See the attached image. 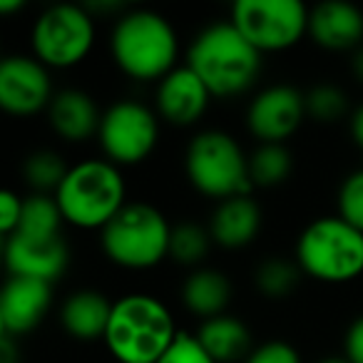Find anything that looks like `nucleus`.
<instances>
[{"label":"nucleus","mask_w":363,"mask_h":363,"mask_svg":"<svg viewBox=\"0 0 363 363\" xmlns=\"http://www.w3.org/2000/svg\"><path fill=\"white\" fill-rule=\"evenodd\" d=\"M110 57L135 82H160L179 60V38L162 13L135 8L122 13L110 33Z\"/></svg>","instance_id":"1"},{"label":"nucleus","mask_w":363,"mask_h":363,"mask_svg":"<svg viewBox=\"0 0 363 363\" xmlns=\"http://www.w3.org/2000/svg\"><path fill=\"white\" fill-rule=\"evenodd\" d=\"M214 97L244 95L262 75L264 55L232 26L219 21L202 28L187 48V62Z\"/></svg>","instance_id":"2"},{"label":"nucleus","mask_w":363,"mask_h":363,"mask_svg":"<svg viewBox=\"0 0 363 363\" xmlns=\"http://www.w3.org/2000/svg\"><path fill=\"white\" fill-rule=\"evenodd\" d=\"M179 328L162 298L152 294H125L112 303L105 346L117 363H157Z\"/></svg>","instance_id":"3"},{"label":"nucleus","mask_w":363,"mask_h":363,"mask_svg":"<svg viewBox=\"0 0 363 363\" xmlns=\"http://www.w3.org/2000/svg\"><path fill=\"white\" fill-rule=\"evenodd\" d=\"M52 197L65 224L82 232H102L127 207L125 174L105 157L80 160L70 164Z\"/></svg>","instance_id":"4"},{"label":"nucleus","mask_w":363,"mask_h":363,"mask_svg":"<svg viewBox=\"0 0 363 363\" xmlns=\"http://www.w3.org/2000/svg\"><path fill=\"white\" fill-rule=\"evenodd\" d=\"M184 174L194 192L214 202L257 192L249 179V155L237 137L224 130H199L189 140Z\"/></svg>","instance_id":"5"},{"label":"nucleus","mask_w":363,"mask_h":363,"mask_svg":"<svg viewBox=\"0 0 363 363\" xmlns=\"http://www.w3.org/2000/svg\"><path fill=\"white\" fill-rule=\"evenodd\" d=\"M303 277L321 284H348L363 274V232L338 214L318 217L303 227L294 247Z\"/></svg>","instance_id":"6"},{"label":"nucleus","mask_w":363,"mask_h":363,"mask_svg":"<svg viewBox=\"0 0 363 363\" xmlns=\"http://www.w3.org/2000/svg\"><path fill=\"white\" fill-rule=\"evenodd\" d=\"M172 224L150 202H127V207L100 232L107 262L127 272H147L169 259Z\"/></svg>","instance_id":"7"},{"label":"nucleus","mask_w":363,"mask_h":363,"mask_svg":"<svg viewBox=\"0 0 363 363\" xmlns=\"http://www.w3.org/2000/svg\"><path fill=\"white\" fill-rule=\"evenodd\" d=\"M97 26L85 6L60 3L35 18L30 28V55L48 70H72L95 48Z\"/></svg>","instance_id":"8"},{"label":"nucleus","mask_w":363,"mask_h":363,"mask_svg":"<svg viewBox=\"0 0 363 363\" xmlns=\"http://www.w3.org/2000/svg\"><path fill=\"white\" fill-rule=\"evenodd\" d=\"M229 23L262 55L286 52L308 35V8L298 0H237Z\"/></svg>","instance_id":"9"},{"label":"nucleus","mask_w":363,"mask_h":363,"mask_svg":"<svg viewBox=\"0 0 363 363\" xmlns=\"http://www.w3.org/2000/svg\"><path fill=\"white\" fill-rule=\"evenodd\" d=\"M160 130L162 120L155 107L140 100H117L102 112L97 142L102 157L122 169L142 164L157 150Z\"/></svg>","instance_id":"10"},{"label":"nucleus","mask_w":363,"mask_h":363,"mask_svg":"<svg viewBox=\"0 0 363 363\" xmlns=\"http://www.w3.org/2000/svg\"><path fill=\"white\" fill-rule=\"evenodd\" d=\"M306 120V92L284 82L259 90L247 107V130L259 145H286Z\"/></svg>","instance_id":"11"},{"label":"nucleus","mask_w":363,"mask_h":363,"mask_svg":"<svg viewBox=\"0 0 363 363\" xmlns=\"http://www.w3.org/2000/svg\"><path fill=\"white\" fill-rule=\"evenodd\" d=\"M55 90L50 70L33 55H8L0 60V110L11 117H35L48 112Z\"/></svg>","instance_id":"12"},{"label":"nucleus","mask_w":363,"mask_h":363,"mask_svg":"<svg viewBox=\"0 0 363 363\" xmlns=\"http://www.w3.org/2000/svg\"><path fill=\"white\" fill-rule=\"evenodd\" d=\"M214 95L189 65H179L155 87V112L172 127H192L207 115Z\"/></svg>","instance_id":"13"},{"label":"nucleus","mask_w":363,"mask_h":363,"mask_svg":"<svg viewBox=\"0 0 363 363\" xmlns=\"http://www.w3.org/2000/svg\"><path fill=\"white\" fill-rule=\"evenodd\" d=\"M3 257L11 277L40 279L48 284H55L70 262V252L62 237H30L21 232L3 242Z\"/></svg>","instance_id":"14"},{"label":"nucleus","mask_w":363,"mask_h":363,"mask_svg":"<svg viewBox=\"0 0 363 363\" xmlns=\"http://www.w3.org/2000/svg\"><path fill=\"white\" fill-rule=\"evenodd\" d=\"M52 306V284L40 279L8 277L0 294V333L21 338L35 331Z\"/></svg>","instance_id":"15"},{"label":"nucleus","mask_w":363,"mask_h":363,"mask_svg":"<svg viewBox=\"0 0 363 363\" xmlns=\"http://www.w3.org/2000/svg\"><path fill=\"white\" fill-rule=\"evenodd\" d=\"M308 38L328 52H356L363 48V11L343 0L308 8Z\"/></svg>","instance_id":"16"},{"label":"nucleus","mask_w":363,"mask_h":363,"mask_svg":"<svg viewBox=\"0 0 363 363\" xmlns=\"http://www.w3.org/2000/svg\"><path fill=\"white\" fill-rule=\"evenodd\" d=\"M102 112L97 107V100L90 92L80 87H65L57 90L48 107V125L60 137L62 142L80 145L92 137H97L102 122Z\"/></svg>","instance_id":"17"},{"label":"nucleus","mask_w":363,"mask_h":363,"mask_svg":"<svg viewBox=\"0 0 363 363\" xmlns=\"http://www.w3.org/2000/svg\"><path fill=\"white\" fill-rule=\"evenodd\" d=\"M264 224V212L254 194H239L224 202H217L212 217H209V234L217 247L227 252H239L254 244Z\"/></svg>","instance_id":"18"},{"label":"nucleus","mask_w":363,"mask_h":363,"mask_svg":"<svg viewBox=\"0 0 363 363\" xmlns=\"http://www.w3.org/2000/svg\"><path fill=\"white\" fill-rule=\"evenodd\" d=\"M112 303L97 289H77L67 294L60 306V326L80 343L102 341L112 316Z\"/></svg>","instance_id":"19"},{"label":"nucleus","mask_w":363,"mask_h":363,"mask_svg":"<svg viewBox=\"0 0 363 363\" xmlns=\"http://www.w3.org/2000/svg\"><path fill=\"white\" fill-rule=\"evenodd\" d=\"M194 336L217 363H244L249 353L254 351L249 326L232 313H222V316L199 321Z\"/></svg>","instance_id":"20"},{"label":"nucleus","mask_w":363,"mask_h":363,"mask_svg":"<svg viewBox=\"0 0 363 363\" xmlns=\"http://www.w3.org/2000/svg\"><path fill=\"white\" fill-rule=\"evenodd\" d=\"M229 301H232V281L219 269L199 267L189 272L182 284V303L202 321L227 313Z\"/></svg>","instance_id":"21"},{"label":"nucleus","mask_w":363,"mask_h":363,"mask_svg":"<svg viewBox=\"0 0 363 363\" xmlns=\"http://www.w3.org/2000/svg\"><path fill=\"white\" fill-rule=\"evenodd\" d=\"M294 157L286 145H257L249 152V179L254 189H274L291 177Z\"/></svg>","instance_id":"22"},{"label":"nucleus","mask_w":363,"mask_h":363,"mask_svg":"<svg viewBox=\"0 0 363 363\" xmlns=\"http://www.w3.org/2000/svg\"><path fill=\"white\" fill-rule=\"evenodd\" d=\"M303 279V272L298 269L296 262L281 257H269L254 272V286L262 296L272 298V301H281L289 298L298 289Z\"/></svg>","instance_id":"23"},{"label":"nucleus","mask_w":363,"mask_h":363,"mask_svg":"<svg viewBox=\"0 0 363 363\" xmlns=\"http://www.w3.org/2000/svg\"><path fill=\"white\" fill-rule=\"evenodd\" d=\"M212 234L207 227L197 222H179L172 224V237H169V259L179 267L199 269L202 262L207 259L209 247H212Z\"/></svg>","instance_id":"24"},{"label":"nucleus","mask_w":363,"mask_h":363,"mask_svg":"<svg viewBox=\"0 0 363 363\" xmlns=\"http://www.w3.org/2000/svg\"><path fill=\"white\" fill-rule=\"evenodd\" d=\"M70 164L55 150H35L23 162V177L35 194H55Z\"/></svg>","instance_id":"25"},{"label":"nucleus","mask_w":363,"mask_h":363,"mask_svg":"<svg viewBox=\"0 0 363 363\" xmlns=\"http://www.w3.org/2000/svg\"><path fill=\"white\" fill-rule=\"evenodd\" d=\"M62 212L57 207L52 194H35L26 197L23 202V217H21V234L30 237H62Z\"/></svg>","instance_id":"26"},{"label":"nucleus","mask_w":363,"mask_h":363,"mask_svg":"<svg viewBox=\"0 0 363 363\" xmlns=\"http://www.w3.org/2000/svg\"><path fill=\"white\" fill-rule=\"evenodd\" d=\"M348 112V97L336 85H316L306 92V117L318 125H333Z\"/></svg>","instance_id":"27"},{"label":"nucleus","mask_w":363,"mask_h":363,"mask_svg":"<svg viewBox=\"0 0 363 363\" xmlns=\"http://www.w3.org/2000/svg\"><path fill=\"white\" fill-rule=\"evenodd\" d=\"M338 217L363 232V169H356L341 182L336 194Z\"/></svg>","instance_id":"28"},{"label":"nucleus","mask_w":363,"mask_h":363,"mask_svg":"<svg viewBox=\"0 0 363 363\" xmlns=\"http://www.w3.org/2000/svg\"><path fill=\"white\" fill-rule=\"evenodd\" d=\"M157 363H217V361L204 351L194 333L179 331L174 341H172V346L167 348L164 356Z\"/></svg>","instance_id":"29"},{"label":"nucleus","mask_w":363,"mask_h":363,"mask_svg":"<svg viewBox=\"0 0 363 363\" xmlns=\"http://www.w3.org/2000/svg\"><path fill=\"white\" fill-rule=\"evenodd\" d=\"M244 363H303L301 353L296 351V346H291L284 338H272L264 341L259 346H254V351L247 356Z\"/></svg>","instance_id":"30"},{"label":"nucleus","mask_w":363,"mask_h":363,"mask_svg":"<svg viewBox=\"0 0 363 363\" xmlns=\"http://www.w3.org/2000/svg\"><path fill=\"white\" fill-rule=\"evenodd\" d=\"M23 202H26V197H21L13 189L0 192V234H3V239L13 237L18 232V227H21Z\"/></svg>","instance_id":"31"},{"label":"nucleus","mask_w":363,"mask_h":363,"mask_svg":"<svg viewBox=\"0 0 363 363\" xmlns=\"http://www.w3.org/2000/svg\"><path fill=\"white\" fill-rule=\"evenodd\" d=\"M343 356L348 363H363V316L353 318L343 336Z\"/></svg>","instance_id":"32"},{"label":"nucleus","mask_w":363,"mask_h":363,"mask_svg":"<svg viewBox=\"0 0 363 363\" xmlns=\"http://www.w3.org/2000/svg\"><path fill=\"white\" fill-rule=\"evenodd\" d=\"M85 8H87V13L95 18V21H97V16H100V18H105V16H117V18H120L122 13H127L120 0H100V3H85Z\"/></svg>","instance_id":"33"},{"label":"nucleus","mask_w":363,"mask_h":363,"mask_svg":"<svg viewBox=\"0 0 363 363\" xmlns=\"http://www.w3.org/2000/svg\"><path fill=\"white\" fill-rule=\"evenodd\" d=\"M0 363H21V346H18V338L0 333Z\"/></svg>","instance_id":"34"},{"label":"nucleus","mask_w":363,"mask_h":363,"mask_svg":"<svg viewBox=\"0 0 363 363\" xmlns=\"http://www.w3.org/2000/svg\"><path fill=\"white\" fill-rule=\"evenodd\" d=\"M348 132H351V140L356 142L363 152V102L351 112V117H348Z\"/></svg>","instance_id":"35"},{"label":"nucleus","mask_w":363,"mask_h":363,"mask_svg":"<svg viewBox=\"0 0 363 363\" xmlns=\"http://www.w3.org/2000/svg\"><path fill=\"white\" fill-rule=\"evenodd\" d=\"M351 75L363 85V48H358L356 52H351Z\"/></svg>","instance_id":"36"},{"label":"nucleus","mask_w":363,"mask_h":363,"mask_svg":"<svg viewBox=\"0 0 363 363\" xmlns=\"http://www.w3.org/2000/svg\"><path fill=\"white\" fill-rule=\"evenodd\" d=\"M26 8L23 0H0V13L3 16H13V13H21Z\"/></svg>","instance_id":"37"},{"label":"nucleus","mask_w":363,"mask_h":363,"mask_svg":"<svg viewBox=\"0 0 363 363\" xmlns=\"http://www.w3.org/2000/svg\"><path fill=\"white\" fill-rule=\"evenodd\" d=\"M318 363H348V361H346V356H326V358H321Z\"/></svg>","instance_id":"38"},{"label":"nucleus","mask_w":363,"mask_h":363,"mask_svg":"<svg viewBox=\"0 0 363 363\" xmlns=\"http://www.w3.org/2000/svg\"><path fill=\"white\" fill-rule=\"evenodd\" d=\"M361 169H363V152H361Z\"/></svg>","instance_id":"39"}]
</instances>
